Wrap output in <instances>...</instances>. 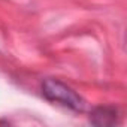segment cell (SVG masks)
I'll list each match as a JSON object with an SVG mask.
<instances>
[{
	"mask_svg": "<svg viewBox=\"0 0 127 127\" xmlns=\"http://www.w3.org/2000/svg\"><path fill=\"white\" fill-rule=\"evenodd\" d=\"M42 94L46 100L63 105L76 112H81L85 108L84 99L75 90H72L70 87H67L58 79H52V78L45 79L42 82Z\"/></svg>",
	"mask_w": 127,
	"mask_h": 127,
	"instance_id": "obj_1",
	"label": "cell"
},
{
	"mask_svg": "<svg viewBox=\"0 0 127 127\" xmlns=\"http://www.w3.org/2000/svg\"><path fill=\"white\" fill-rule=\"evenodd\" d=\"M90 123L97 127L115 126L118 123V111L114 106H97L90 114Z\"/></svg>",
	"mask_w": 127,
	"mask_h": 127,
	"instance_id": "obj_2",
	"label": "cell"
}]
</instances>
